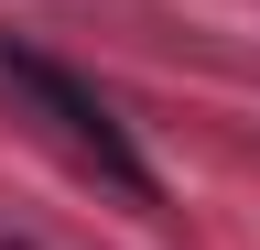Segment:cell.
I'll list each match as a JSON object with an SVG mask.
<instances>
[{"label": "cell", "instance_id": "obj_1", "mask_svg": "<svg viewBox=\"0 0 260 250\" xmlns=\"http://www.w3.org/2000/svg\"><path fill=\"white\" fill-rule=\"evenodd\" d=\"M0 87H11V98H22L32 120H44V131H54L65 152H76V163H98V174L119 185V196H141V207H152V163L130 152V131H119V109L98 98L87 76H65L54 54H32V44H11V33H0Z\"/></svg>", "mask_w": 260, "mask_h": 250}]
</instances>
